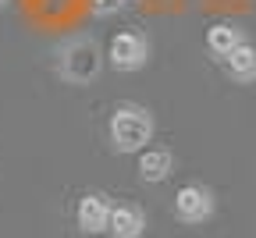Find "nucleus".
Segmentation results:
<instances>
[{
	"instance_id": "obj_5",
	"label": "nucleus",
	"mask_w": 256,
	"mask_h": 238,
	"mask_svg": "<svg viewBox=\"0 0 256 238\" xmlns=\"http://www.w3.org/2000/svg\"><path fill=\"white\" fill-rule=\"evenodd\" d=\"M107 220H110V202H107V196L86 192V196L78 199V206H75V224H78V231H86V234H104V231H107Z\"/></svg>"
},
{
	"instance_id": "obj_7",
	"label": "nucleus",
	"mask_w": 256,
	"mask_h": 238,
	"mask_svg": "<svg viewBox=\"0 0 256 238\" xmlns=\"http://www.w3.org/2000/svg\"><path fill=\"white\" fill-rule=\"evenodd\" d=\"M142 231H146V214L136 202H118V206H110V220H107L110 238H139Z\"/></svg>"
},
{
	"instance_id": "obj_10",
	"label": "nucleus",
	"mask_w": 256,
	"mask_h": 238,
	"mask_svg": "<svg viewBox=\"0 0 256 238\" xmlns=\"http://www.w3.org/2000/svg\"><path fill=\"white\" fill-rule=\"evenodd\" d=\"M124 8V0H89V11L96 14V18H110V14H118Z\"/></svg>"
},
{
	"instance_id": "obj_3",
	"label": "nucleus",
	"mask_w": 256,
	"mask_h": 238,
	"mask_svg": "<svg viewBox=\"0 0 256 238\" xmlns=\"http://www.w3.org/2000/svg\"><path fill=\"white\" fill-rule=\"evenodd\" d=\"M150 54H153V46H150V40H146V32H139V28H121L118 36L110 40L104 60L114 68V72L132 75V72H142V68L150 64Z\"/></svg>"
},
{
	"instance_id": "obj_11",
	"label": "nucleus",
	"mask_w": 256,
	"mask_h": 238,
	"mask_svg": "<svg viewBox=\"0 0 256 238\" xmlns=\"http://www.w3.org/2000/svg\"><path fill=\"white\" fill-rule=\"evenodd\" d=\"M8 4H11V0H0V11H4V8H8Z\"/></svg>"
},
{
	"instance_id": "obj_6",
	"label": "nucleus",
	"mask_w": 256,
	"mask_h": 238,
	"mask_svg": "<svg viewBox=\"0 0 256 238\" xmlns=\"http://www.w3.org/2000/svg\"><path fill=\"white\" fill-rule=\"evenodd\" d=\"M220 64H224V75H228L232 82L252 86V82H256V43L242 40L228 57H220Z\"/></svg>"
},
{
	"instance_id": "obj_4",
	"label": "nucleus",
	"mask_w": 256,
	"mask_h": 238,
	"mask_svg": "<svg viewBox=\"0 0 256 238\" xmlns=\"http://www.w3.org/2000/svg\"><path fill=\"white\" fill-rule=\"evenodd\" d=\"M217 210V199L206 185H182L174 192V217L182 224H203Z\"/></svg>"
},
{
	"instance_id": "obj_1",
	"label": "nucleus",
	"mask_w": 256,
	"mask_h": 238,
	"mask_svg": "<svg viewBox=\"0 0 256 238\" xmlns=\"http://www.w3.org/2000/svg\"><path fill=\"white\" fill-rule=\"evenodd\" d=\"M104 50L92 36H72L57 50V75L68 86H92L104 75Z\"/></svg>"
},
{
	"instance_id": "obj_9",
	"label": "nucleus",
	"mask_w": 256,
	"mask_h": 238,
	"mask_svg": "<svg viewBox=\"0 0 256 238\" xmlns=\"http://www.w3.org/2000/svg\"><path fill=\"white\" fill-rule=\"evenodd\" d=\"M246 40V28H238L235 22H217L206 28V50L220 60V57H228L238 43Z\"/></svg>"
},
{
	"instance_id": "obj_2",
	"label": "nucleus",
	"mask_w": 256,
	"mask_h": 238,
	"mask_svg": "<svg viewBox=\"0 0 256 238\" xmlns=\"http://www.w3.org/2000/svg\"><path fill=\"white\" fill-rule=\"evenodd\" d=\"M107 139L114 153H139L153 142V114L139 104H118L107 121Z\"/></svg>"
},
{
	"instance_id": "obj_8",
	"label": "nucleus",
	"mask_w": 256,
	"mask_h": 238,
	"mask_svg": "<svg viewBox=\"0 0 256 238\" xmlns=\"http://www.w3.org/2000/svg\"><path fill=\"white\" fill-rule=\"evenodd\" d=\"M136 171H139V178L150 182V185L168 182L171 171H174V153L164 150V146H146V150H139V167H136Z\"/></svg>"
}]
</instances>
